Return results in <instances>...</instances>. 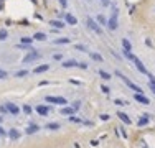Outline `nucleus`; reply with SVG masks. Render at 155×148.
I'll use <instances>...</instances> for the list:
<instances>
[{
	"instance_id": "nucleus-1",
	"label": "nucleus",
	"mask_w": 155,
	"mask_h": 148,
	"mask_svg": "<svg viewBox=\"0 0 155 148\" xmlns=\"http://www.w3.org/2000/svg\"><path fill=\"white\" fill-rule=\"evenodd\" d=\"M117 15H119V10L116 7H112V15H111V18L107 20V28H109L111 31H116V30H117V26H119Z\"/></svg>"
},
{
	"instance_id": "nucleus-2",
	"label": "nucleus",
	"mask_w": 155,
	"mask_h": 148,
	"mask_svg": "<svg viewBox=\"0 0 155 148\" xmlns=\"http://www.w3.org/2000/svg\"><path fill=\"white\" fill-rule=\"evenodd\" d=\"M116 74H117V78H121L122 81L126 82V86L129 87V89H132V90H134V92H139V94H144V90L140 89V87H139L137 84H134V82L130 81L129 78H126V76H124V74H122V73H116Z\"/></svg>"
},
{
	"instance_id": "nucleus-3",
	"label": "nucleus",
	"mask_w": 155,
	"mask_h": 148,
	"mask_svg": "<svg viewBox=\"0 0 155 148\" xmlns=\"http://www.w3.org/2000/svg\"><path fill=\"white\" fill-rule=\"evenodd\" d=\"M40 58H41V53H38L36 49H31V51H28V54H25V58H23V64L33 63V61H36V59H40Z\"/></svg>"
},
{
	"instance_id": "nucleus-4",
	"label": "nucleus",
	"mask_w": 155,
	"mask_h": 148,
	"mask_svg": "<svg viewBox=\"0 0 155 148\" xmlns=\"http://www.w3.org/2000/svg\"><path fill=\"white\" fill-rule=\"evenodd\" d=\"M46 102L48 104H56V105H66L68 100L64 97H59V95H46Z\"/></svg>"
},
{
	"instance_id": "nucleus-5",
	"label": "nucleus",
	"mask_w": 155,
	"mask_h": 148,
	"mask_svg": "<svg viewBox=\"0 0 155 148\" xmlns=\"http://www.w3.org/2000/svg\"><path fill=\"white\" fill-rule=\"evenodd\" d=\"M86 25H88L89 30H92V31L97 33V35H101V33H102V30H101V25L97 23L96 20H92L91 16H88V18H86Z\"/></svg>"
},
{
	"instance_id": "nucleus-6",
	"label": "nucleus",
	"mask_w": 155,
	"mask_h": 148,
	"mask_svg": "<svg viewBox=\"0 0 155 148\" xmlns=\"http://www.w3.org/2000/svg\"><path fill=\"white\" fill-rule=\"evenodd\" d=\"M132 63H134V64H135V68H137V71H139V73H142V74H147V76L150 74V73H149V71H147V68H145V66H144V63L140 61V59H139L137 56H135L134 59H132Z\"/></svg>"
},
{
	"instance_id": "nucleus-7",
	"label": "nucleus",
	"mask_w": 155,
	"mask_h": 148,
	"mask_svg": "<svg viewBox=\"0 0 155 148\" xmlns=\"http://www.w3.org/2000/svg\"><path fill=\"white\" fill-rule=\"evenodd\" d=\"M5 107H7L9 114H12V115H18V114H20V107H18L17 104H13V102H7V104H5Z\"/></svg>"
},
{
	"instance_id": "nucleus-8",
	"label": "nucleus",
	"mask_w": 155,
	"mask_h": 148,
	"mask_svg": "<svg viewBox=\"0 0 155 148\" xmlns=\"http://www.w3.org/2000/svg\"><path fill=\"white\" fill-rule=\"evenodd\" d=\"M134 99L139 104H144V105H149V104H150V99L147 97V95H144V94H139V92L134 94Z\"/></svg>"
},
{
	"instance_id": "nucleus-9",
	"label": "nucleus",
	"mask_w": 155,
	"mask_h": 148,
	"mask_svg": "<svg viewBox=\"0 0 155 148\" xmlns=\"http://www.w3.org/2000/svg\"><path fill=\"white\" fill-rule=\"evenodd\" d=\"M35 110H36L38 115H43V117H46V115L50 114L51 109H50L48 105H36V107H35Z\"/></svg>"
},
{
	"instance_id": "nucleus-10",
	"label": "nucleus",
	"mask_w": 155,
	"mask_h": 148,
	"mask_svg": "<svg viewBox=\"0 0 155 148\" xmlns=\"http://www.w3.org/2000/svg\"><path fill=\"white\" fill-rule=\"evenodd\" d=\"M59 112H61V115H66V117H71V115H74L76 112H78V110H76V109H73V107H69V105H64V107H63V109H61V110H59Z\"/></svg>"
},
{
	"instance_id": "nucleus-11",
	"label": "nucleus",
	"mask_w": 155,
	"mask_h": 148,
	"mask_svg": "<svg viewBox=\"0 0 155 148\" xmlns=\"http://www.w3.org/2000/svg\"><path fill=\"white\" fill-rule=\"evenodd\" d=\"M117 117H119V120H121L122 123H126V125H130V123H132L130 117L127 114H124V112H117Z\"/></svg>"
},
{
	"instance_id": "nucleus-12",
	"label": "nucleus",
	"mask_w": 155,
	"mask_h": 148,
	"mask_svg": "<svg viewBox=\"0 0 155 148\" xmlns=\"http://www.w3.org/2000/svg\"><path fill=\"white\" fill-rule=\"evenodd\" d=\"M38 130H40V125H38V123H30L28 128L25 130V133L26 135H33V133H36Z\"/></svg>"
},
{
	"instance_id": "nucleus-13",
	"label": "nucleus",
	"mask_w": 155,
	"mask_h": 148,
	"mask_svg": "<svg viewBox=\"0 0 155 148\" xmlns=\"http://www.w3.org/2000/svg\"><path fill=\"white\" fill-rule=\"evenodd\" d=\"M64 21H66L68 25H76L78 23V18H76L74 15H71V13H64Z\"/></svg>"
},
{
	"instance_id": "nucleus-14",
	"label": "nucleus",
	"mask_w": 155,
	"mask_h": 148,
	"mask_svg": "<svg viewBox=\"0 0 155 148\" xmlns=\"http://www.w3.org/2000/svg\"><path fill=\"white\" fill-rule=\"evenodd\" d=\"M50 25L53 26V28L61 30V28H64V26H66V21H61V20H50Z\"/></svg>"
},
{
	"instance_id": "nucleus-15",
	"label": "nucleus",
	"mask_w": 155,
	"mask_h": 148,
	"mask_svg": "<svg viewBox=\"0 0 155 148\" xmlns=\"http://www.w3.org/2000/svg\"><path fill=\"white\" fill-rule=\"evenodd\" d=\"M48 69H50V64H40L33 69V73L35 74H41V73H46Z\"/></svg>"
},
{
	"instance_id": "nucleus-16",
	"label": "nucleus",
	"mask_w": 155,
	"mask_h": 148,
	"mask_svg": "<svg viewBox=\"0 0 155 148\" xmlns=\"http://www.w3.org/2000/svg\"><path fill=\"white\" fill-rule=\"evenodd\" d=\"M149 120H150V115H149V114H145V115H142V117L139 119L137 125H139V127H145L147 123H149Z\"/></svg>"
},
{
	"instance_id": "nucleus-17",
	"label": "nucleus",
	"mask_w": 155,
	"mask_h": 148,
	"mask_svg": "<svg viewBox=\"0 0 155 148\" xmlns=\"http://www.w3.org/2000/svg\"><path fill=\"white\" fill-rule=\"evenodd\" d=\"M63 68H64V69H69V68H78V61H74V59L63 61Z\"/></svg>"
},
{
	"instance_id": "nucleus-18",
	"label": "nucleus",
	"mask_w": 155,
	"mask_h": 148,
	"mask_svg": "<svg viewBox=\"0 0 155 148\" xmlns=\"http://www.w3.org/2000/svg\"><path fill=\"white\" fill-rule=\"evenodd\" d=\"M9 138L10 140H18L20 138V132H18L17 128H10L9 130Z\"/></svg>"
},
{
	"instance_id": "nucleus-19",
	"label": "nucleus",
	"mask_w": 155,
	"mask_h": 148,
	"mask_svg": "<svg viewBox=\"0 0 155 148\" xmlns=\"http://www.w3.org/2000/svg\"><path fill=\"white\" fill-rule=\"evenodd\" d=\"M122 48H124V51H132V45L127 38H122Z\"/></svg>"
},
{
	"instance_id": "nucleus-20",
	"label": "nucleus",
	"mask_w": 155,
	"mask_h": 148,
	"mask_svg": "<svg viewBox=\"0 0 155 148\" xmlns=\"http://www.w3.org/2000/svg\"><path fill=\"white\" fill-rule=\"evenodd\" d=\"M33 40L35 41H46V35L45 33H41V31H36L33 35Z\"/></svg>"
},
{
	"instance_id": "nucleus-21",
	"label": "nucleus",
	"mask_w": 155,
	"mask_h": 148,
	"mask_svg": "<svg viewBox=\"0 0 155 148\" xmlns=\"http://www.w3.org/2000/svg\"><path fill=\"white\" fill-rule=\"evenodd\" d=\"M96 21L101 25V26H107V18L104 15H97L96 16Z\"/></svg>"
},
{
	"instance_id": "nucleus-22",
	"label": "nucleus",
	"mask_w": 155,
	"mask_h": 148,
	"mask_svg": "<svg viewBox=\"0 0 155 148\" xmlns=\"http://www.w3.org/2000/svg\"><path fill=\"white\" fill-rule=\"evenodd\" d=\"M89 56H91V59H94V61H97V63H102V61H104V58L101 56L99 53H94V51H91V53H89Z\"/></svg>"
},
{
	"instance_id": "nucleus-23",
	"label": "nucleus",
	"mask_w": 155,
	"mask_h": 148,
	"mask_svg": "<svg viewBox=\"0 0 155 148\" xmlns=\"http://www.w3.org/2000/svg\"><path fill=\"white\" fill-rule=\"evenodd\" d=\"M61 127L59 123H56V122H50V123H46V128L48 130H58V128Z\"/></svg>"
},
{
	"instance_id": "nucleus-24",
	"label": "nucleus",
	"mask_w": 155,
	"mask_h": 148,
	"mask_svg": "<svg viewBox=\"0 0 155 148\" xmlns=\"http://www.w3.org/2000/svg\"><path fill=\"white\" fill-rule=\"evenodd\" d=\"M99 76L104 79V81H109L111 79V74L107 73V71H104V69H99Z\"/></svg>"
},
{
	"instance_id": "nucleus-25",
	"label": "nucleus",
	"mask_w": 155,
	"mask_h": 148,
	"mask_svg": "<svg viewBox=\"0 0 155 148\" xmlns=\"http://www.w3.org/2000/svg\"><path fill=\"white\" fill-rule=\"evenodd\" d=\"M33 38H28V36H23V38H21V40H20V43H21V45H31V43H33Z\"/></svg>"
},
{
	"instance_id": "nucleus-26",
	"label": "nucleus",
	"mask_w": 155,
	"mask_h": 148,
	"mask_svg": "<svg viewBox=\"0 0 155 148\" xmlns=\"http://www.w3.org/2000/svg\"><path fill=\"white\" fill-rule=\"evenodd\" d=\"M69 43V38H58L55 40V45H68Z\"/></svg>"
},
{
	"instance_id": "nucleus-27",
	"label": "nucleus",
	"mask_w": 155,
	"mask_h": 148,
	"mask_svg": "<svg viewBox=\"0 0 155 148\" xmlns=\"http://www.w3.org/2000/svg\"><path fill=\"white\" fill-rule=\"evenodd\" d=\"M15 76H17V78H25V76H28V71L26 69H20V71L15 73Z\"/></svg>"
},
{
	"instance_id": "nucleus-28",
	"label": "nucleus",
	"mask_w": 155,
	"mask_h": 148,
	"mask_svg": "<svg viewBox=\"0 0 155 148\" xmlns=\"http://www.w3.org/2000/svg\"><path fill=\"white\" fill-rule=\"evenodd\" d=\"M21 110L25 112V114H26V115H30V114H31V110H33V109H31V107H30V105H28V104H25V105L21 107Z\"/></svg>"
},
{
	"instance_id": "nucleus-29",
	"label": "nucleus",
	"mask_w": 155,
	"mask_h": 148,
	"mask_svg": "<svg viewBox=\"0 0 155 148\" xmlns=\"http://www.w3.org/2000/svg\"><path fill=\"white\" fill-rule=\"evenodd\" d=\"M7 36H9V31L7 30H0V41L7 40Z\"/></svg>"
},
{
	"instance_id": "nucleus-30",
	"label": "nucleus",
	"mask_w": 155,
	"mask_h": 148,
	"mask_svg": "<svg viewBox=\"0 0 155 148\" xmlns=\"http://www.w3.org/2000/svg\"><path fill=\"white\" fill-rule=\"evenodd\" d=\"M69 122H73V123H81L83 120H81L79 117H74V115H71V117H69Z\"/></svg>"
},
{
	"instance_id": "nucleus-31",
	"label": "nucleus",
	"mask_w": 155,
	"mask_h": 148,
	"mask_svg": "<svg viewBox=\"0 0 155 148\" xmlns=\"http://www.w3.org/2000/svg\"><path fill=\"white\" fill-rule=\"evenodd\" d=\"M7 78H9V73L5 69H0V79H7Z\"/></svg>"
},
{
	"instance_id": "nucleus-32",
	"label": "nucleus",
	"mask_w": 155,
	"mask_h": 148,
	"mask_svg": "<svg viewBox=\"0 0 155 148\" xmlns=\"http://www.w3.org/2000/svg\"><path fill=\"white\" fill-rule=\"evenodd\" d=\"M73 109H76V110H79V107H81V102H79V100H76V102H73Z\"/></svg>"
},
{
	"instance_id": "nucleus-33",
	"label": "nucleus",
	"mask_w": 155,
	"mask_h": 148,
	"mask_svg": "<svg viewBox=\"0 0 155 148\" xmlns=\"http://www.w3.org/2000/svg\"><path fill=\"white\" fill-rule=\"evenodd\" d=\"M149 84H152V86H155V78L152 76V74H149Z\"/></svg>"
},
{
	"instance_id": "nucleus-34",
	"label": "nucleus",
	"mask_w": 155,
	"mask_h": 148,
	"mask_svg": "<svg viewBox=\"0 0 155 148\" xmlns=\"http://www.w3.org/2000/svg\"><path fill=\"white\" fill-rule=\"evenodd\" d=\"M76 49H79V51H88V48L84 45H76Z\"/></svg>"
},
{
	"instance_id": "nucleus-35",
	"label": "nucleus",
	"mask_w": 155,
	"mask_h": 148,
	"mask_svg": "<svg viewBox=\"0 0 155 148\" xmlns=\"http://www.w3.org/2000/svg\"><path fill=\"white\" fill-rule=\"evenodd\" d=\"M78 68L79 69H88V64L86 63H78Z\"/></svg>"
},
{
	"instance_id": "nucleus-36",
	"label": "nucleus",
	"mask_w": 155,
	"mask_h": 148,
	"mask_svg": "<svg viewBox=\"0 0 155 148\" xmlns=\"http://www.w3.org/2000/svg\"><path fill=\"white\" fill-rule=\"evenodd\" d=\"M58 2H59V5H61L63 8H66V7H68V0H58Z\"/></svg>"
},
{
	"instance_id": "nucleus-37",
	"label": "nucleus",
	"mask_w": 155,
	"mask_h": 148,
	"mask_svg": "<svg viewBox=\"0 0 155 148\" xmlns=\"http://www.w3.org/2000/svg\"><path fill=\"white\" fill-rule=\"evenodd\" d=\"M0 112H2V114H7V112H9L7 110V107H5V104L4 105H0Z\"/></svg>"
},
{
	"instance_id": "nucleus-38",
	"label": "nucleus",
	"mask_w": 155,
	"mask_h": 148,
	"mask_svg": "<svg viewBox=\"0 0 155 148\" xmlns=\"http://www.w3.org/2000/svg\"><path fill=\"white\" fill-rule=\"evenodd\" d=\"M4 135H7V132H5V128L0 125V137H4Z\"/></svg>"
},
{
	"instance_id": "nucleus-39",
	"label": "nucleus",
	"mask_w": 155,
	"mask_h": 148,
	"mask_svg": "<svg viewBox=\"0 0 155 148\" xmlns=\"http://www.w3.org/2000/svg\"><path fill=\"white\" fill-rule=\"evenodd\" d=\"M102 92H104V94H109V87H107V86H102Z\"/></svg>"
},
{
	"instance_id": "nucleus-40",
	"label": "nucleus",
	"mask_w": 155,
	"mask_h": 148,
	"mask_svg": "<svg viewBox=\"0 0 155 148\" xmlns=\"http://www.w3.org/2000/svg\"><path fill=\"white\" fill-rule=\"evenodd\" d=\"M55 59H56V61H59V59H63V54H55Z\"/></svg>"
},
{
	"instance_id": "nucleus-41",
	"label": "nucleus",
	"mask_w": 155,
	"mask_h": 148,
	"mask_svg": "<svg viewBox=\"0 0 155 148\" xmlns=\"http://www.w3.org/2000/svg\"><path fill=\"white\" fill-rule=\"evenodd\" d=\"M101 120H109V115H101Z\"/></svg>"
},
{
	"instance_id": "nucleus-42",
	"label": "nucleus",
	"mask_w": 155,
	"mask_h": 148,
	"mask_svg": "<svg viewBox=\"0 0 155 148\" xmlns=\"http://www.w3.org/2000/svg\"><path fill=\"white\" fill-rule=\"evenodd\" d=\"M149 87H150V90H152V92H154V94H155V86H152V84H149Z\"/></svg>"
},
{
	"instance_id": "nucleus-43",
	"label": "nucleus",
	"mask_w": 155,
	"mask_h": 148,
	"mask_svg": "<svg viewBox=\"0 0 155 148\" xmlns=\"http://www.w3.org/2000/svg\"><path fill=\"white\" fill-rule=\"evenodd\" d=\"M2 122H4V117H2V115H0V123H2Z\"/></svg>"
},
{
	"instance_id": "nucleus-44",
	"label": "nucleus",
	"mask_w": 155,
	"mask_h": 148,
	"mask_svg": "<svg viewBox=\"0 0 155 148\" xmlns=\"http://www.w3.org/2000/svg\"><path fill=\"white\" fill-rule=\"evenodd\" d=\"M101 2H104V0H101Z\"/></svg>"
}]
</instances>
